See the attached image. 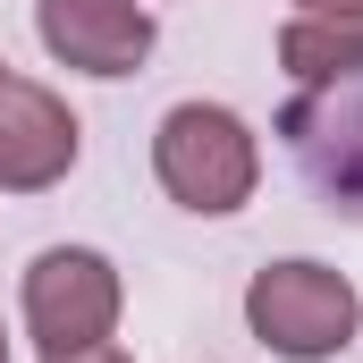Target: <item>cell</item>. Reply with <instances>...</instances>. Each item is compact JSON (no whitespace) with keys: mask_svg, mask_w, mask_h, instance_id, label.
<instances>
[{"mask_svg":"<svg viewBox=\"0 0 363 363\" xmlns=\"http://www.w3.org/2000/svg\"><path fill=\"white\" fill-rule=\"evenodd\" d=\"M43 363H127V355H118V347L101 338V347H77V355H43Z\"/></svg>","mask_w":363,"mask_h":363,"instance_id":"8","label":"cell"},{"mask_svg":"<svg viewBox=\"0 0 363 363\" xmlns=\"http://www.w3.org/2000/svg\"><path fill=\"white\" fill-rule=\"evenodd\" d=\"M77 169V118L34 77H0V194H43Z\"/></svg>","mask_w":363,"mask_h":363,"instance_id":"5","label":"cell"},{"mask_svg":"<svg viewBox=\"0 0 363 363\" xmlns=\"http://www.w3.org/2000/svg\"><path fill=\"white\" fill-rule=\"evenodd\" d=\"M296 9H313V17H363V0H296Z\"/></svg>","mask_w":363,"mask_h":363,"instance_id":"9","label":"cell"},{"mask_svg":"<svg viewBox=\"0 0 363 363\" xmlns=\"http://www.w3.org/2000/svg\"><path fill=\"white\" fill-rule=\"evenodd\" d=\"M330 101L313 110H296L287 118V135H296V152L321 169V186H338V194H363V77L355 85H321Z\"/></svg>","mask_w":363,"mask_h":363,"instance_id":"6","label":"cell"},{"mask_svg":"<svg viewBox=\"0 0 363 363\" xmlns=\"http://www.w3.org/2000/svg\"><path fill=\"white\" fill-rule=\"evenodd\" d=\"M118 304H127V287L110 271V254H93V245H51V254H34V271H26V338H34L43 355L101 347V338L118 330Z\"/></svg>","mask_w":363,"mask_h":363,"instance_id":"3","label":"cell"},{"mask_svg":"<svg viewBox=\"0 0 363 363\" xmlns=\"http://www.w3.org/2000/svg\"><path fill=\"white\" fill-rule=\"evenodd\" d=\"M152 178L169 203L220 220V211H245L254 186H262V135L228 110V101H178L152 135Z\"/></svg>","mask_w":363,"mask_h":363,"instance_id":"1","label":"cell"},{"mask_svg":"<svg viewBox=\"0 0 363 363\" xmlns=\"http://www.w3.org/2000/svg\"><path fill=\"white\" fill-rule=\"evenodd\" d=\"M355 321H363V296L347 271L330 262H262L254 287H245V330L287 363H321L338 347H355Z\"/></svg>","mask_w":363,"mask_h":363,"instance_id":"2","label":"cell"},{"mask_svg":"<svg viewBox=\"0 0 363 363\" xmlns=\"http://www.w3.org/2000/svg\"><path fill=\"white\" fill-rule=\"evenodd\" d=\"M43 51L77 77H135L152 60V9L144 0H34Z\"/></svg>","mask_w":363,"mask_h":363,"instance_id":"4","label":"cell"},{"mask_svg":"<svg viewBox=\"0 0 363 363\" xmlns=\"http://www.w3.org/2000/svg\"><path fill=\"white\" fill-rule=\"evenodd\" d=\"M0 363H9V330H0Z\"/></svg>","mask_w":363,"mask_h":363,"instance_id":"10","label":"cell"},{"mask_svg":"<svg viewBox=\"0 0 363 363\" xmlns=\"http://www.w3.org/2000/svg\"><path fill=\"white\" fill-rule=\"evenodd\" d=\"M279 68L304 93L355 85L363 77V17H313V9H296V17L279 26Z\"/></svg>","mask_w":363,"mask_h":363,"instance_id":"7","label":"cell"}]
</instances>
